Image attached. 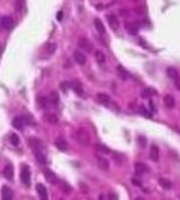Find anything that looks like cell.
Listing matches in <instances>:
<instances>
[{
	"instance_id": "6da1fadb",
	"label": "cell",
	"mask_w": 180,
	"mask_h": 200,
	"mask_svg": "<svg viewBox=\"0 0 180 200\" xmlns=\"http://www.w3.org/2000/svg\"><path fill=\"white\" fill-rule=\"evenodd\" d=\"M77 140L80 141L81 145L87 146L89 141H90V134H89V131H86L84 128H80V129L77 131Z\"/></svg>"
},
{
	"instance_id": "7a4b0ae2",
	"label": "cell",
	"mask_w": 180,
	"mask_h": 200,
	"mask_svg": "<svg viewBox=\"0 0 180 200\" xmlns=\"http://www.w3.org/2000/svg\"><path fill=\"white\" fill-rule=\"evenodd\" d=\"M21 182H23L26 187L30 185V167L26 166V164L21 166Z\"/></svg>"
},
{
	"instance_id": "3957f363",
	"label": "cell",
	"mask_w": 180,
	"mask_h": 200,
	"mask_svg": "<svg viewBox=\"0 0 180 200\" xmlns=\"http://www.w3.org/2000/svg\"><path fill=\"white\" fill-rule=\"evenodd\" d=\"M29 145H30L32 149H33V152H41L42 149H44L42 141L39 139H36V137H29Z\"/></svg>"
},
{
	"instance_id": "277c9868",
	"label": "cell",
	"mask_w": 180,
	"mask_h": 200,
	"mask_svg": "<svg viewBox=\"0 0 180 200\" xmlns=\"http://www.w3.org/2000/svg\"><path fill=\"white\" fill-rule=\"evenodd\" d=\"M0 24H2L3 29L12 30L15 23H14V18H12V17H9V15H5V17H2V20H0Z\"/></svg>"
},
{
	"instance_id": "5b68a950",
	"label": "cell",
	"mask_w": 180,
	"mask_h": 200,
	"mask_svg": "<svg viewBox=\"0 0 180 200\" xmlns=\"http://www.w3.org/2000/svg\"><path fill=\"white\" fill-rule=\"evenodd\" d=\"M3 176L8 179V181H12L14 179V166L12 162H6V166L3 168Z\"/></svg>"
},
{
	"instance_id": "8992f818",
	"label": "cell",
	"mask_w": 180,
	"mask_h": 200,
	"mask_svg": "<svg viewBox=\"0 0 180 200\" xmlns=\"http://www.w3.org/2000/svg\"><path fill=\"white\" fill-rule=\"evenodd\" d=\"M149 152H150V160L153 162H159V147L156 145H152Z\"/></svg>"
},
{
	"instance_id": "52a82bcc",
	"label": "cell",
	"mask_w": 180,
	"mask_h": 200,
	"mask_svg": "<svg viewBox=\"0 0 180 200\" xmlns=\"http://www.w3.org/2000/svg\"><path fill=\"white\" fill-rule=\"evenodd\" d=\"M36 191H38V194H39V200H48V193H47L45 185L38 183V185H36Z\"/></svg>"
},
{
	"instance_id": "ba28073f",
	"label": "cell",
	"mask_w": 180,
	"mask_h": 200,
	"mask_svg": "<svg viewBox=\"0 0 180 200\" xmlns=\"http://www.w3.org/2000/svg\"><path fill=\"white\" fill-rule=\"evenodd\" d=\"M74 60H75L78 65H84L86 63V54H84L83 51H80V50H77L75 53H74Z\"/></svg>"
},
{
	"instance_id": "9c48e42d",
	"label": "cell",
	"mask_w": 180,
	"mask_h": 200,
	"mask_svg": "<svg viewBox=\"0 0 180 200\" xmlns=\"http://www.w3.org/2000/svg\"><path fill=\"white\" fill-rule=\"evenodd\" d=\"M96 99L99 101V104H102V105H105V107H110V96L108 95H105V93H98L96 95Z\"/></svg>"
},
{
	"instance_id": "30bf717a",
	"label": "cell",
	"mask_w": 180,
	"mask_h": 200,
	"mask_svg": "<svg viewBox=\"0 0 180 200\" xmlns=\"http://www.w3.org/2000/svg\"><path fill=\"white\" fill-rule=\"evenodd\" d=\"M54 143H56V146H57V149H60V150H63V152L68 150V143H66V140L63 139V137H57Z\"/></svg>"
},
{
	"instance_id": "8fae6325",
	"label": "cell",
	"mask_w": 180,
	"mask_h": 200,
	"mask_svg": "<svg viewBox=\"0 0 180 200\" xmlns=\"http://www.w3.org/2000/svg\"><path fill=\"white\" fill-rule=\"evenodd\" d=\"M14 193L9 187H3L2 188V200H12Z\"/></svg>"
},
{
	"instance_id": "7c38bea8",
	"label": "cell",
	"mask_w": 180,
	"mask_h": 200,
	"mask_svg": "<svg viewBox=\"0 0 180 200\" xmlns=\"http://www.w3.org/2000/svg\"><path fill=\"white\" fill-rule=\"evenodd\" d=\"M107 20H108V23H110V26H111V29H113V30L119 29V18L116 17V15H107Z\"/></svg>"
},
{
	"instance_id": "4fadbf2b",
	"label": "cell",
	"mask_w": 180,
	"mask_h": 200,
	"mask_svg": "<svg viewBox=\"0 0 180 200\" xmlns=\"http://www.w3.org/2000/svg\"><path fill=\"white\" fill-rule=\"evenodd\" d=\"M24 125H26V122H24L23 116H20V117H14V120H12V126H14V128L23 129V128H24Z\"/></svg>"
},
{
	"instance_id": "5bb4252c",
	"label": "cell",
	"mask_w": 180,
	"mask_h": 200,
	"mask_svg": "<svg viewBox=\"0 0 180 200\" xmlns=\"http://www.w3.org/2000/svg\"><path fill=\"white\" fill-rule=\"evenodd\" d=\"M164 104H165V107L173 108L174 105H176V99H174L173 95H165V96H164Z\"/></svg>"
},
{
	"instance_id": "9a60e30c",
	"label": "cell",
	"mask_w": 180,
	"mask_h": 200,
	"mask_svg": "<svg viewBox=\"0 0 180 200\" xmlns=\"http://www.w3.org/2000/svg\"><path fill=\"white\" fill-rule=\"evenodd\" d=\"M78 45H80V48L86 50V51H90V50H92V44H90V41H87L86 38H80V41H78Z\"/></svg>"
},
{
	"instance_id": "2e32d148",
	"label": "cell",
	"mask_w": 180,
	"mask_h": 200,
	"mask_svg": "<svg viewBox=\"0 0 180 200\" xmlns=\"http://www.w3.org/2000/svg\"><path fill=\"white\" fill-rule=\"evenodd\" d=\"M95 59H96V62L99 63V65H102V63H105V60H107V57H105L104 51L96 50V51H95Z\"/></svg>"
},
{
	"instance_id": "e0dca14e",
	"label": "cell",
	"mask_w": 180,
	"mask_h": 200,
	"mask_svg": "<svg viewBox=\"0 0 180 200\" xmlns=\"http://www.w3.org/2000/svg\"><path fill=\"white\" fill-rule=\"evenodd\" d=\"M45 120L51 125H56L57 122H59V116L54 114V113H47L45 114Z\"/></svg>"
},
{
	"instance_id": "ac0fdd59",
	"label": "cell",
	"mask_w": 180,
	"mask_h": 200,
	"mask_svg": "<svg viewBox=\"0 0 180 200\" xmlns=\"http://www.w3.org/2000/svg\"><path fill=\"white\" fill-rule=\"evenodd\" d=\"M135 172L138 173V175H144V173L149 172V167L146 164H143V162H137L135 164Z\"/></svg>"
},
{
	"instance_id": "d6986e66",
	"label": "cell",
	"mask_w": 180,
	"mask_h": 200,
	"mask_svg": "<svg viewBox=\"0 0 180 200\" xmlns=\"http://www.w3.org/2000/svg\"><path fill=\"white\" fill-rule=\"evenodd\" d=\"M93 24H95V27H96V30L99 32L101 35H105V26H104V23H102L99 18H95Z\"/></svg>"
},
{
	"instance_id": "ffe728a7",
	"label": "cell",
	"mask_w": 180,
	"mask_h": 200,
	"mask_svg": "<svg viewBox=\"0 0 180 200\" xmlns=\"http://www.w3.org/2000/svg\"><path fill=\"white\" fill-rule=\"evenodd\" d=\"M159 185L162 188H165V189H171L173 188V182L170 181V179H167V178H159Z\"/></svg>"
},
{
	"instance_id": "44dd1931",
	"label": "cell",
	"mask_w": 180,
	"mask_h": 200,
	"mask_svg": "<svg viewBox=\"0 0 180 200\" xmlns=\"http://www.w3.org/2000/svg\"><path fill=\"white\" fill-rule=\"evenodd\" d=\"M56 48H57L56 42H47V44L44 45V50H45L47 54H53V53L56 51Z\"/></svg>"
},
{
	"instance_id": "7402d4cb",
	"label": "cell",
	"mask_w": 180,
	"mask_h": 200,
	"mask_svg": "<svg viewBox=\"0 0 180 200\" xmlns=\"http://www.w3.org/2000/svg\"><path fill=\"white\" fill-rule=\"evenodd\" d=\"M113 158H114V161L117 162V164H123V162L126 161V156L123 154H120V152H113Z\"/></svg>"
},
{
	"instance_id": "603a6c76",
	"label": "cell",
	"mask_w": 180,
	"mask_h": 200,
	"mask_svg": "<svg viewBox=\"0 0 180 200\" xmlns=\"http://www.w3.org/2000/svg\"><path fill=\"white\" fill-rule=\"evenodd\" d=\"M96 160H98V164H99L101 168H104V170H108V168H110V164H108V161L105 160V158H102V156L98 155Z\"/></svg>"
},
{
	"instance_id": "cb8c5ba5",
	"label": "cell",
	"mask_w": 180,
	"mask_h": 200,
	"mask_svg": "<svg viewBox=\"0 0 180 200\" xmlns=\"http://www.w3.org/2000/svg\"><path fill=\"white\" fill-rule=\"evenodd\" d=\"M125 27L128 29V32L132 33V35H135L137 32H138V24H135V23H126Z\"/></svg>"
},
{
	"instance_id": "d4e9b609",
	"label": "cell",
	"mask_w": 180,
	"mask_h": 200,
	"mask_svg": "<svg viewBox=\"0 0 180 200\" xmlns=\"http://www.w3.org/2000/svg\"><path fill=\"white\" fill-rule=\"evenodd\" d=\"M117 72H119V75H120L122 78H123V80H126V78H129V72L126 71V69H125V68L122 66V65H119V66H117Z\"/></svg>"
},
{
	"instance_id": "484cf974",
	"label": "cell",
	"mask_w": 180,
	"mask_h": 200,
	"mask_svg": "<svg viewBox=\"0 0 180 200\" xmlns=\"http://www.w3.org/2000/svg\"><path fill=\"white\" fill-rule=\"evenodd\" d=\"M44 175H45V178L48 179L50 182H54L56 181V175L50 170V168H44Z\"/></svg>"
},
{
	"instance_id": "4316f807",
	"label": "cell",
	"mask_w": 180,
	"mask_h": 200,
	"mask_svg": "<svg viewBox=\"0 0 180 200\" xmlns=\"http://www.w3.org/2000/svg\"><path fill=\"white\" fill-rule=\"evenodd\" d=\"M35 155H36V158H38V161L41 162V164H47V158H45L44 154H42V150L41 152H35Z\"/></svg>"
},
{
	"instance_id": "83f0119b",
	"label": "cell",
	"mask_w": 180,
	"mask_h": 200,
	"mask_svg": "<svg viewBox=\"0 0 180 200\" xmlns=\"http://www.w3.org/2000/svg\"><path fill=\"white\" fill-rule=\"evenodd\" d=\"M167 75L174 80V78L179 75V72H177V69H174V68H168V69H167Z\"/></svg>"
},
{
	"instance_id": "f1b7e54d",
	"label": "cell",
	"mask_w": 180,
	"mask_h": 200,
	"mask_svg": "<svg viewBox=\"0 0 180 200\" xmlns=\"http://www.w3.org/2000/svg\"><path fill=\"white\" fill-rule=\"evenodd\" d=\"M9 140H11V143H12L14 146H18L20 145V137L17 134H11L9 135Z\"/></svg>"
},
{
	"instance_id": "f546056e",
	"label": "cell",
	"mask_w": 180,
	"mask_h": 200,
	"mask_svg": "<svg viewBox=\"0 0 180 200\" xmlns=\"http://www.w3.org/2000/svg\"><path fill=\"white\" fill-rule=\"evenodd\" d=\"M47 101H48V99H47L45 96H39L38 98V105H39V107H42V108H45L47 105H48V102H47Z\"/></svg>"
},
{
	"instance_id": "4dcf8cb0",
	"label": "cell",
	"mask_w": 180,
	"mask_h": 200,
	"mask_svg": "<svg viewBox=\"0 0 180 200\" xmlns=\"http://www.w3.org/2000/svg\"><path fill=\"white\" fill-rule=\"evenodd\" d=\"M50 99H51V104H54V105H57V104H59V95H57L56 92H51V95H50Z\"/></svg>"
},
{
	"instance_id": "1f68e13d",
	"label": "cell",
	"mask_w": 180,
	"mask_h": 200,
	"mask_svg": "<svg viewBox=\"0 0 180 200\" xmlns=\"http://www.w3.org/2000/svg\"><path fill=\"white\" fill-rule=\"evenodd\" d=\"M95 147H96V149H98L99 152H102V154H110V149H108L107 146H104V145H99V143H98Z\"/></svg>"
},
{
	"instance_id": "d6a6232c",
	"label": "cell",
	"mask_w": 180,
	"mask_h": 200,
	"mask_svg": "<svg viewBox=\"0 0 180 200\" xmlns=\"http://www.w3.org/2000/svg\"><path fill=\"white\" fill-rule=\"evenodd\" d=\"M15 9L21 12L24 9V0H15Z\"/></svg>"
},
{
	"instance_id": "836d02e7",
	"label": "cell",
	"mask_w": 180,
	"mask_h": 200,
	"mask_svg": "<svg viewBox=\"0 0 180 200\" xmlns=\"http://www.w3.org/2000/svg\"><path fill=\"white\" fill-rule=\"evenodd\" d=\"M23 119H24V122H26V125H32L33 126L35 125V120H33V117H30V116H23Z\"/></svg>"
},
{
	"instance_id": "e575fe53",
	"label": "cell",
	"mask_w": 180,
	"mask_h": 200,
	"mask_svg": "<svg viewBox=\"0 0 180 200\" xmlns=\"http://www.w3.org/2000/svg\"><path fill=\"white\" fill-rule=\"evenodd\" d=\"M60 89H62L63 92H66L68 89H71V83L69 81H62L60 83Z\"/></svg>"
},
{
	"instance_id": "d590c367",
	"label": "cell",
	"mask_w": 180,
	"mask_h": 200,
	"mask_svg": "<svg viewBox=\"0 0 180 200\" xmlns=\"http://www.w3.org/2000/svg\"><path fill=\"white\" fill-rule=\"evenodd\" d=\"M143 96H150V95H155V90H152V89H144V90L141 92Z\"/></svg>"
},
{
	"instance_id": "8d00e7d4",
	"label": "cell",
	"mask_w": 180,
	"mask_h": 200,
	"mask_svg": "<svg viewBox=\"0 0 180 200\" xmlns=\"http://www.w3.org/2000/svg\"><path fill=\"white\" fill-rule=\"evenodd\" d=\"M62 188H63V191H66V193H71L72 191V188L68 185V183H65V182H62Z\"/></svg>"
},
{
	"instance_id": "74e56055",
	"label": "cell",
	"mask_w": 180,
	"mask_h": 200,
	"mask_svg": "<svg viewBox=\"0 0 180 200\" xmlns=\"http://www.w3.org/2000/svg\"><path fill=\"white\" fill-rule=\"evenodd\" d=\"M174 86H176V89L180 90V75H177L176 78H174Z\"/></svg>"
},
{
	"instance_id": "f35d334b",
	"label": "cell",
	"mask_w": 180,
	"mask_h": 200,
	"mask_svg": "<svg viewBox=\"0 0 180 200\" xmlns=\"http://www.w3.org/2000/svg\"><path fill=\"white\" fill-rule=\"evenodd\" d=\"M132 183H134L135 187H141V181H140V179H137V178L132 179Z\"/></svg>"
},
{
	"instance_id": "ab89813d",
	"label": "cell",
	"mask_w": 180,
	"mask_h": 200,
	"mask_svg": "<svg viewBox=\"0 0 180 200\" xmlns=\"http://www.w3.org/2000/svg\"><path fill=\"white\" fill-rule=\"evenodd\" d=\"M141 112H143V114H144L146 117H152V114H150L149 112H147V110H146L144 107H141Z\"/></svg>"
},
{
	"instance_id": "60d3db41",
	"label": "cell",
	"mask_w": 180,
	"mask_h": 200,
	"mask_svg": "<svg viewBox=\"0 0 180 200\" xmlns=\"http://www.w3.org/2000/svg\"><path fill=\"white\" fill-rule=\"evenodd\" d=\"M57 20H59V21H62V20H63V12H62V11H60L59 14H57Z\"/></svg>"
},
{
	"instance_id": "b9f144b4",
	"label": "cell",
	"mask_w": 180,
	"mask_h": 200,
	"mask_svg": "<svg viewBox=\"0 0 180 200\" xmlns=\"http://www.w3.org/2000/svg\"><path fill=\"white\" fill-rule=\"evenodd\" d=\"M110 200H117V196H116L114 193H111L110 194Z\"/></svg>"
},
{
	"instance_id": "7bdbcfd3",
	"label": "cell",
	"mask_w": 180,
	"mask_h": 200,
	"mask_svg": "<svg viewBox=\"0 0 180 200\" xmlns=\"http://www.w3.org/2000/svg\"><path fill=\"white\" fill-rule=\"evenodd\" d=\"M63 66H65V68H71V62H68V60H66V62H65V65H63Z\"/></svg>"
},
{
	"instance_id": "ee69618b",
	"label": "cell",
	"mask_w": 180,
	"mask_h": 200,
	"mask_svg": "<svg viewBox=\"0 0 180 200\" xmlns=\"http://www.w3.org/2000/svg\"><path fill=\"white\" fill-rule=\"evenodd\" d=\"M140 143L144 146V145H146V139H143V137H141V139H140Z\"/></svg>"
},
{
	"instance_id": "f6af8a7d",
	"label": "cell",
	"mask_w": 180,
	"mask_h": 200,
	"mask_svg": "<svg viewBox=\"0 0 180 200\" xmlns=\"http://www.w3.org/2000/svg\"><path fill=\"white\" fill-rule=\"evenodd\" d=\"M99 200H105V196H102V194H101V196H99Z\"/></svg>"
},
{
	"instance_id": "bcb514c9",
	"label": "cell",
	"mask_w": 180,
	"mask_h": 200,
	"mask_svg": "<svg viewBox=\"0 0 180 200\" xmlns=\"http://www.w3.org/2000/svg\"><path fill=\"white\" fill-rule=\"evenodd\" d=\"M2 51H3V47H2V45H0V54H2Z\"/></svg>"
},
{
	"instance_id": "7dc6e473",
	"label": "cell",
	"mask_w": 180,
	"mask_h": 200,
	"mask_svg": "<svg viewBox=\"0 0 180 200\" xmlns=\"http://www.w3.org/2000/svg\"><path fill=\"white\" fill-rule=\"evenodd\" d=\"M137 200H144V199H143V197H138V199H137Z\"/></svg>"
}]
</instances>
